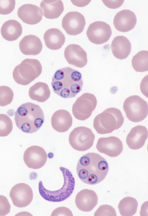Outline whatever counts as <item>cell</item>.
Here are the masks:
<instances>
[{"label":"cell","mask_w":148,"mask_h":216,"mask_svg":"<svg viewBox=\"0 0 148 216\" xmlns=\"http://www.w3.org/2000/svg\"><path fill=\"white\" fill-rule=\"evenodd\" d=\"M124 121V117L119 109L110 108L95 117L93 126L98 134H108L120 128Z\"/></svg>","instance_id":"5b68a950"},{"label":"cell","mask_w":148,"mask_h":216,"mask_svg":"<svg viewBox=\"0 0 148 216\" xmlns=\"http://www.w3.org/2000/svg\"><path fill=\"white\" fill-rule=\"evenodd\" d=\"M14 94L9 87L0 86V106H5L10 104L13 99Z\"/></svg>","instance_id":"f546056e"},{"label":"cell","mask_w":148,"mask_h":216,"mask_svg":"<svg viewBox=\"0 0 148 216\" xmlns=\"http://www.w3.org/2000/svg\"><path fill=\"white\" fill-rule=\"evenodd\" d=\"M40 6L44 16L50 19L58 18L64 10L63 3L60 0H42Z\"/></svg>","instance_id":"603a6c76"},{"label":"cell","mask_w":148,"mask_h":216,"mask_svg":"<svg viewBox=\"0 0 148 216\" xmlns=\"http://www.w3.org/2000/svg\"><path fill=\"white\" fill-rule=\"evenodd\" d=\"M11 206L6 197L0 195V216H5L10 211Z\"/></svg>","instance_id":"d6a6232c"},{"label":"cell","mask_w":148,"mask_h":216,"mask_svg":"<svg viewBox=\"0 0 148 216\" xmlns=\"http://www.w3.org/2000/svg\"><path fill=\"white\" fill-rule=\"evenodd\" d=\"M138 206V203L135 198L127 197L120 201L118 208L121 216H131L136 213Z\"/></svg>","instance_id":"4316f807"},{"label":"cell","mask_w":148,"mask_h":216,"mask_svg":"<svg viewBox=\"0 0 148 216\" xmlns=\"http://www.w3.org/2000/svg\"><path fill=\"white\" fill-rule=\"evenodd\" d=\"M71 211L68 208L64 206L56 208L52 212L51 216H73Z\"/></svg>","instance_id":"836d02e7"},{"label":"cell","mask_w":148,"mask_h":216,"mask_svg":"<svg viewBox=\"0 0 148 216\" xmlns=\"http://www.w3.org/2000/svg\"><path fill=\"white\" fill-rule=\"evenodd\" d=\"M111 47L114 56L117 59L123 60L126 58L130 54L131 45L126 37L122 36H117L113 39Z\"/></svg>","instance_id":"7402d4cb"},{"label":"cell","mask_w":148,"mask_h":216,"mask_svg":"<svg viewBox=\"0 0 148 216\" xmlns=\"http://www.w3.org/2000/svg\"><path fill=\"white\" fill-rule=\"evenodd\" d=\"M42 69V65L38 60L26 59L14 68L13 77L17 83L27 85L40 75Z\"/></svg>","instance_id":"8992f818"},{"label":"cell","mask_w":148,"mask_h":216,"mask_svg":"<svg viewBox=\"0 0 148 216\" xmlns=\"http://www.w3.org/2000/svg\"><path fill=\"white\" fill-rule=\"evenodd\" d=\"M146 127L138 125L132 128L127 136L126 142L128 147L134 150L140 149L144 145L148 137Z\"/></svg>","instance_id":"d6986e66"},{"label":"cell","mask_w":148,"mask_h":216,"mask_svg":"<svg viewBox=\"0 0 148 216\" xmlns=\"http://www.w3.org/2000/svg\"><path fill=\"white\" fill-rule=\"evenodd\" d=\"M47 154L42 147L33 145L28 148L23 155V160L29 168L37 169L42 167L47 159Z\"/></svg>","instance_id":"4fadbf2b"},{"label":"cell","mask_w":148,"mask_h":216,"mask_svg":"<svg viewBox=\"0 0 148 216\" xmlns=\"http://www.w3.org/2000/svg\"><path fill=\"white\" fill-rule=\"evenodd\" d=\"M132 65L136 72H143L148 70V51L143 50L134 56L132 60Z\"/></svg>","instance_id":"83f0119b"},{"label":"cell","mask_w":148,"mask_h":216,"mask_svg":"<svg viewBox=\"0 0 148 216\" xmlns=\"http://www.w3.org/2000/svg\"><path fill=\"white\" fill-rule=\"evenodd\" d=\"M98 200L97 196L94 191L84 189L80 191L76 195L75 203L79 210L88 212L92 210L97 205Z\"/></svg>","instance_id":"e0dca14e"},{"label":"cell","mask_w":148,"mask_h":216,"mask_svg":"<svg viewBox=\"0 0 148 216\" xmlns=\"http://www.w3.org/2000/svg\"><path fill=\"white\" fill-rule=\"evenodd\" d=\"M29 95L32 99L42 102L46 101L49 98L50 91L47 84L39 82L30 88Z\"/></svg>","instance_id":"484cf974"},{"label":"cell","mask_w":148,"mask_h":216,"mask_svg":"<svg viewBox=\"0 0 148 216\" xmlns=\"http://www.w3.org/2000/svg\"><path fill=\"white\" fill-rule=\"evenodd\" d=\"M95 216H116L115 209L111 206L105 204L101 206L94 213Z\"/></svg>","instance_id":"1f68e13d"},{"label":"cell","mask_w":148,"mask_h":216,"mask_svg":"<svg viewBox=\"0 0 148 216\" xmlns=\"http://www.w3.org/2000/svg\"><path fill=\"white\" fill-rule=\"evenodd\" d=\"M123 109L127 118L133 122L142 121L148 114L147 103L138 95H132L127 98L123 103Z\"/></svg>","instance_id":"52a82bcc"},{"label":"cell","mask_w":148,"mask_h":216,"mask_svg":"<svg viewBox=\"0 0 148 216\" xmlns=\"http://www.w3.org/2000/svg\"><path fill=\"white\" fill-rule=\"evenodd\" d=\"M17 14L24 23L29 25L36 24L41 20L42 13L37 5L28 4L23 5L19 8Z\"/></svg>","instance_id":"ac0fdd59"},{"label":"cell","mask_w":148,"mask_h":216,"mask_svg":"<svg viewBox=\"0 0 148 216\" xmlns=\"http://www.w3.org/2000/svg\"><path fill=\"white\" fill-rule=\"evenodd\" d=\"M108 162L98 154L89 153L79 159L76 171L79 179L87 184L94 185L103 180L108 172Z\"/></svg>","instance_id":"6da1fadb"},{"label":"cell","mask_w":148,"mask_h":216,"mask_svg":"<svg viewBox=\"0 0 148 216\" xmlns=\"http://www.w3.org/2000/svg\"><path fill=\"white\" fill-rule=\"evenodd\" d=\"M112 33L110 25L101 21H96L90 24L86 32L89 40L97 45L107 42L111 36Z\"/></svg>","instance_id":"30bf717a"},{"label":"cell","mask_w":148,"mask_h":216,"mask_svg":"<svg viewBox=\"0 0 148 216\" xmlns=\"http://www.w3.org/2000/svg\"><path fill=\"white\" fill-rule=\"evenodd\" d=\"M15 5L14 0H0V14H9L14 10Z\"/></svg>","instance_id":"4dcf8cb0"},{"label":"cell","mask_w":148,"mask_h":216,"mask_svg":"<svg viewBox=\"0 0 148 216\" xmlns=\"http://www.w3.org/2000/svg\"><path fill=\"white\" fill-rule=\"evenodd\" d=\"M96 147L98 151L110 157L119 155L123 151L122 142L118 137L111 136L101 137L98 140Z\"/></svg>","instance_id":"5bb4252c"},{"label":"cell","mask_w":148,"mask_h":216,"mask_svg":"<svg viewBox=\"0 0 148 216\" xmlns=\"http://www.w3.org/2000/svg\"><path fill=\"white\" fill-rule=\"evenodd\" d=\"M83 84L81 73L69 67L57 70L51 83L54 92L64 98L75 97L81 91Z\"/></svg>","instance_id":"7a4b0ae2"},{"label":"cell","mask_w":148,"mask_h":216,"mask_svg":"<svg viewBox=\"0 0 148 216\" xmlns=\"http://www.w3.org/2000/svg\"><path fill=\"white\" fill-rule=\"evenodd\" d=\"M136 21V17L134 13L129 10H123L115 15L113 24L116 29L118 31L126 32L134 27Z\"/></svg>","instance_id":"2e32d148"},{"label":"cell","mask_w":148,"mask_h":216,"mask_svg":"<svg viewBox=\"0 0 148 216\" xmlns=\"http://www.w3.org/2000/svg\"><path fill=\"white\" fill-rule=\"evenodd\" d=\"M10 196L14 205L23 208L31 203L33 195L32 189L29 185L25 183H19L12 187Z\"/></svg>","instance_id":"8fae6325"},{"label":"cell","mask_w":148,"mask_h":216,"mask_svg":"<svg viewBox=\"0 0 148 216\" xmlns=\"http://www.w3.org/2000/svg\"><path fill=\"white\" fill-rule=\"evenodd\" d=\"M65 58L70 64L82 68L87 62L86 52L79 45L71 44L68 45L64 51Z\"/></svg>","instance_id":"9a60e30c"},{"label":"cell","mask_w":148,"mask_h":216,"mask_svg":"<svg viewBox=\"0 0 148 216\" xmlns=\"http://www.w3.org/2000/svg\"><path fill=\"white\" fill-rule=\"evenodd\" d=\"M17 127L23 132L32 133L37 131L44 121L43 111L38 105L31 102L23 104L15 114Z\"/></svg>","instance_id":"3957f363"},{"label":"cell","mask_w":148,"mask_h":216,"mask_svg":"<svg viewBox=\"0 0 148 216\" xmlns=\"http://www.w3.org/2000/svg\"><path fill=\"white\" fill-rule=\"evenodd\" d=\"M86 25L84 16L77 11L67 13L62 21V26L66 33L71 35H76L81 33Z\"/></svg>","instance_id":"7c38bea8"},{"label":"cell","mask_w":148,"mask_h":216,"mask_svg":"<svg viewBox=\"0 0 148 216\" xmlns=\"http://www.w3.org/2000/svg\"><path fill=\"white\" fill-rule=\"evenodd\" d=\"M95 96L88 93L83 94L77 98L73 105L72 111L75 117L84 121L89 118L97 106Z\"/></svg>","instance_id":"9c48e42d"},{"label":"cell","mask_w":148,"mask_h":216,"mask_svg":"<svg viewBox=\"0 0 148 216\" xmlns=\"http://www.w3.org/2000/svg\"><path fill=\"white\" fill-rule=\"evenodd\" d=\"M19 47L21 52L26 55H36L41 51L42 45L37 36L29 35L24 36L20 41Z\"/></svg>","instance_id":"44dd1931"},{"label":"cell","mask_w":148,"mask_h":216,"mask_svg":"<svg viewBox=\"0 0 148 216\" xmlns=\"http://www.w3.org/2000/svg\"><path fill=\"white\" fill-rule=\"evenodd\" d=\"M22 32L21 25L16 20H9L5 22L1 26V33L3 37L9 41L16 40Z\"/></svg>","instance_id":"d4e9b609"},{"label":"cell","mask_w":148,"mask_h":216,"mask_svg":"<svg viewBox=\"0 0 148 216\" xmlns=\"http://www.w3.org/2000/svg\"><path fill=\"white\" fill-rule=\"evenodd\" d=\"M64 179V184L61 189L56 191H51L46 189L42 182L40 181L38 183L39 193L45 200L52 202H60L69 198L74 190L75 184V179L71 172L68 169L60 167Z\"/></svg>","instance_id":"277c9868"},{"label":"cell","mask_w":148,"mask_h":216,"mask_svg":"<svg viewBox=\"0 0 148 216\" xmlns=\"http://www.w3.org/2000/svg\"><path fill=\"white\" fill-rule=\"evenodd\" d=\"M51 122L52 128L58 132H64L68 130L71 127L73 119L68 111L60 109L53 114Z\"/></svg>","instance_id":"ffe728a7"},{"label":"cell","mask_w":148,"mask_h":216,"mask_svg":"<svg viewBox=\"0 0 148 216\" xmlns=\"http://www.w3.org/2000/svg\"><path fill=\"white\" fill-rule=\"evenodd\" d=\"M104 4L108 8L116 9L120 7L123 4L124 0H102Z\"/></svg>","instance_id":"e575fe53"},{"label":"cell","mask_w":148,"mask_h":216,"mask_svg":"<svg viewBox=\"0 0 148 216\" xmlns=\"http://www.w3.org/2000/svg\"><path fill=\"white\" fill-rule=\"evenodd\" d=\"M95 136L91 130L84 126L75 128L70 133L69 138L70 145L74 149L84 151L92 146Z\"/></svg>","instance_id":"ba28073f"},{"label":"cell","mask_w":148,"mask_h":216,"mask_svg":"<svg viewBox=\"0 0 148 216\" xmlns=\"http://www.w3.org/2000/svg\"><path fill=\"white\" fill-rule=\"evenodd\" d=\"M12 128V123L10 118L5 114H0V136H8Z\"/></svg>","instance_id":"f1b7e54d"},{"label":"cell","mask_w":148,"mask_h":216,"mask_svg":"<svg viewBox=\"0 0 148 216\" xmlns=\"http://www.w3.org/2000/svg\"><path fill=\"white\" fill-rule=\"evenodd\" d=\"M46 46L51 50L59 49L64 44L65 38L59 29L56 28L48 29L45 32L43 36Z\"/></svg>","instance_id":"cb8c5ba5"}]
</instances>
